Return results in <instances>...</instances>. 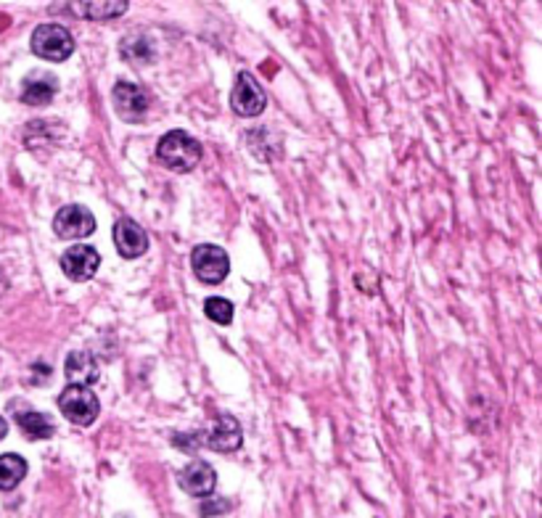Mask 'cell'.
<instances>
[{
    "label": "cell",
    "instance_id": "17",
    "mask_svg": "<svg viewBox=\"0 0 542 518\" xmlns=\"http://www.w3.org/2000/svg\"><path fill=\"white\" fill-rule=\"evenodd\" d=\"M204 313H207V318L212 320V323H217V325H231L233 323V304L228 299H220V296L207 299L204 302Z\"/></svg>",
    "mask_w": 542,
    "mask_h": 518
},
{
    "label": "cell",
    "instance_id": "10",
    "mask_svg": "<svg viewBox=\"0 0 542 518\" xmlns=\"http://www.w3.org/2000/svg\"><path fill=\"white\" fill-rule=\"evenodd\" d=\"M180 486L186 495L191 497H209L215 492V484H217V474L209 463H201V460H194L188 463L183 471H180Z\"/></svg>",
    "mask_w": 542,
    "mask_h": 518
},
{
    "label": "cell",
    "instance_id": "7",
    "mask_svg": "<svg viewBox=\"0 0 542 518\" xmlns=\"http://www.w3.org/2000/svg\"><path fill=\"white\" fill-rule=\"evenodd\" d=\"M101 268V254L87 246V243H78V246H69L64 254H61V270L64 276L75 283H85L90 280Z\"/></svg>",
    "mask_w": 542,
    "mask_h": 518
},
{
    "label": "cell",
    "instance_id": "18",
    "mask_svg": "<svg viewBox=\"0 0 542 518\" xmlns=\"http://www.w3.org/2000/svg\"><path fill=\"white\" fill-rule=\"evenodd\" d=\"M223 511H228V503H225V500H215V503H209V505H201V516H212V513H223Z\"/></svg>",
    "mask_w": 542,
    "mask_h": 518
},
{
    "label": "cell",
    "instance_id": "13",
    "mask_svg": "<svg viewBox=\"0 0 542 518\" xmlns=\"http://www.w3.org/2000/svg\"><path fill=\"white\" fill-rule=\"evenodd\" d=\"M204 444L209 450H215V452H235L241 447V426H238V421L233 415H220Z\"/></svg>",
    "mask_w": 542,
    "mask_h": 518
},
{
    "label": "cell",
    "instance_id": "16",
    "mask_svg": "<svg viewBox=\"0 0 542 518\" xmlns=\"http://www.w3.org/2000/svg\"><path fill=\"white\" fill-rule=\"evenodd\" d=\"M75 11H82L87 19H115L119 14L127 11V3L122 0H115V3H79L75 5Z\"/></svg>",
    "mask_w": 542,
    "mask_h": 518
},
{
    "label": "cell",
    "instance_id": "12",
    "mask_svg": "<svg viewBox=\"0 0 542 518\" xmlns=\"http://www.w3.org/2000/svg\"><path fill=\"white\" fill-rule=\"evenodd\" d=\"M56 93H59V80L48 72H35L24 80L22 101L30 106H48Z\"/></svg>",
    "mask_w": 542,
    "mask_h": 518
},
{
    "label": "cell",
    "instance_id": "15",
    "mask_svg": "<svg viewBox=\"0 0 542 518\" xmlns=\"http://www.w3.org/2000/svg\"><path fill=\"white\" fill-rule=\"evenodd\" d=\"M19 429H22V434L27 439H51L56 434V426H53V421L45 415V413H38V410H27V413H22L19 418Z\"/></svg>",
    "mask_w": 542,
    "mask_h": 518
},
{
    "label": "cell",
    "instance_id": "9",
    "mask_svg": "<svg viewBox=\"0 0 542 518\" xmlns=\"http://www.w3.org/2000/svg\"><path fill=\"white\" fill-rule=\"evenodd\" d=\"M115 243L116 251H119L124 259H138V257H143V254L149 251V236H146V231H143L135 220H130V217H122L115 225Z\"/></svg>",
    "mask_w": 542,
    "mask_h": 518
},
{
    "label": "cell",
    "instance_id": "11",
    "mask_svg": "<svg viewBox=\"0 0 542 518\" xmlns=\"http://www.w3.org/2000/svg\"><path fill=\"white\" fill-rule=\"evenodd\" d=\"M64 373L69 378V386H87L90 389L93 384H98L101 368H98V362L90 352H72L67 358Z\"/></svg>",
    "mask_w": 542,
    "mask_h": 518
},
{
    "label": "cell",
    "instance_id": "4",
    "mask_svg": "<svg viewBox=\"0 0 542 518\" xmlns=\"http://www.w3.org/2000/svg\"><path fill=\"white\" fill-rule=\"evenodd\" d=\"M191 268H194L196 278L201 280V283L217 286V283H223V280L228 278L231 259H228V254L220 246L201 243V246H196L194 254H191Z\"/></svg>",
    "mask_w": 542,
    "mask_h": 518
},
{
    "label": "cell",
    "instance_id": "5",
    "mask_svg": "<svg viewBox=\"0 0 542 518\" xmlns=\"http://www.w3.org/2000/svg\"><path fill=\"white\" fill-rule=\"evenodd\" d=\"M53 231L56 236L64 241H79L93 236L96 231V217L87 206L82 204H69V206H61L53 217Z\"/></svg>",
    "mask_w": 542,
    "mask_h": 518
},
{
    "label": "cell",
    "instance_id": "14",
    "mask_svg": "<svg viewBox=\"0 0 542 518\" xmlns=\"http://www.w3.org/2000/svg\"><path fill=\"white\" fill-rule=\"evenodd\" d=\"M24 477H27V460L22 455H14V452L0 455V492L16 489Z\"/></svg>",
    "mask_w": 542,
    "mask_h": 518
},
{
    "label": "cell",
    "instance_id": "1",
    "mask_svg": "<svg viewBox=\"0 0 542 518\" xmlns=\"http://www.w3.org/2000/svg\"><path fill=\"white\" fill-rule=\"evenodd\" d=\"M156 157H159V161H161L167 169H172V172H191V169L198 167L204 151H201V143H198L196 138H191L188 132L172 130V132H167V135L159 141Z\"/></svg>",
    "mask_w": 542,
    "mask_h": 518
},
{
    "label": "cell",
    "instance_id": "3",
    "mask_svg": "<svg viewBox=\"0 0 542 518\" xmlns=\"http://www.w3.org/2000/svg\"><path fill=\"white\" fill-rule=\"evenodd\" d=\"M59 410L75 426H93L98 421L101 404H98V397L93 395V389H87V386H67L59 395Z\"/></svg>",
    "mask_w": 542,
    "mask_h": 518
},
{
    "label": "cell",
    "instance_id": "19",
    "mask_svg": "<svg viewBox=\"0 0 542 518\" xmlns=\"http://www.w3.org/2000/svg\"><path fill=\"white\" fill-rule=\"evenodd\" d=\"M5 434H8V423H5V421L0 418V439L5 437Z\"/></svg>",
    "mask_w": 542,
    "mask_h": 518
},
{
    "label": "cell",
    "instance_id": "8",
    "mask_svg": "<svg viewBox=\"0 0 542 518\" xmlns=\"http://www.w3.org/2000/svg\"><path fill=\"white\" fill-rule=\"evenodd\" d=\"M112 98L116 114L124 122H141L149 112V95L133 82H119L112 90Z\"/></svg>",
    "mask_w": 542,
    "mask_h": 518
},
{
    "label": "cell",
    "instance_id": "2",
    "mask_svg": "<svg viewBox=\"0 0 542 518\" xmlns=\"http://www.w3.org/2000/svg\"><path fill=\"white\" fill-rule=\"evenodd\" d=\"M32 53L45 61H67L75 53V38L61 24H40L32 32Z\"/></svg>",
    "mask_w": 542,
    "mask_h": 518
},
{
    "label": "cell",
    "instance_id": "6",
    "mask_svg": "<svg viewBox=\"0 0 542 518\" xmlns=\"http://www.w3.org/2000/svg\"><path fill=\"white\" fill-rule=\"evenodd\" d=\"M231 106L238 117H260L268 109V93L252 75L241 72L233 85Z\"/></svg>",
    "mask_w": 542,
    "mask_h": 518
}]
</instances>
